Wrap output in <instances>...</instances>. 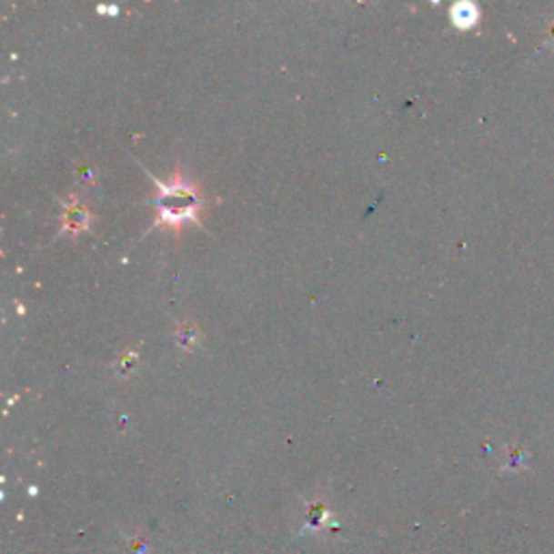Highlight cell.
<instances>
[{"label": "cell", "instance_id": "cell-3", "mask_svg": "<svg viewBox=\"0 0 554 554\" xmlns=\"http://www.w3.org/2000/svg\"><path fill=\"white\" fill-rule=\"evenodd\" d=\"M453 20L459 26H470L477 20V11H474L472 5H457L453 9Z\"/></svg>", "mask_w": 554, "mask_h": 554}, {"label": "cell", "instance_id": "cell-1", "mask_svg": "<svg viewBox=\"0 0 554 554\" xmlns=\"http://www.w3.org/2000/svg\"><path fill=\"white\" fill-rule=\"evenodd\" d=\"M158 196L154 199L158 215H161V224L180 226L185 221H196L199 210V196L193 186H188L185 180L176 178L169 185H163L156 180Z\"/></svg>", "mask_w": 554, "mask_h": 554}, {"label": "cell", "instance_id": "cell-2", "mask_svg": "<svg viewBox=\"0 0 554 554\" xmlns=\"http://www.w3.org/2000/svg\"><path fill=\"white\" fill-rule=\"evenodd\" d=\"M65 227L67 230L76 232V230H83L85 224H87V213L81 208V206H74V208H67L65 210Z\"/></svg>", "mask_w": 554, "mask_h": 554}]
</instances>
